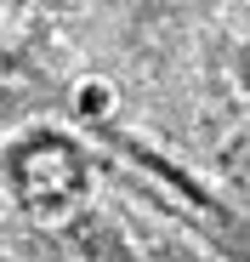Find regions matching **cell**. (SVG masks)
<instances>
[]
</instances>
